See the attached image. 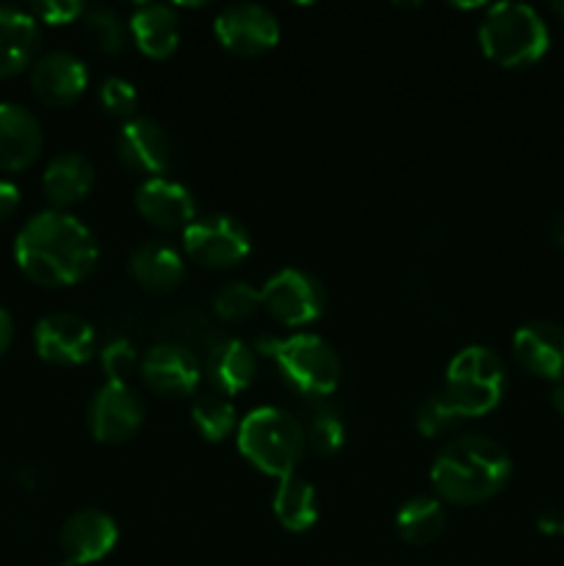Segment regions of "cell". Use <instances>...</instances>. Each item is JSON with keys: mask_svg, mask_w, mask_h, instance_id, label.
<instances>
[{"mask_svg": "<svg viewBox=\"0 0 564 566\" xmlns=\"http://www.w3.org/2000/svg\"><path fill=\"white\" fill-rule=\"evenodd\" d=\"M61 551L66 566H88L111 556L119 542V525L100 509H81L61 525Z\"/></svg>", "mask_w": 564, "mask_h": 566, "instance_id": "obj_13", "label": "cell"}, {"mask_svg": "<svg viewBox=\"0 0 564 566\" xmlns=\"http://www.w3.org/2000/svg\"><path fill=\"white\" fill-rule=\"evenodd\" d=\"M457 420H462L457 415V409L448 403V398L440 392H431L429 398H424V403L418 407V415H415V426L424 437H440L442 431L451 429Z\"/></svg>", "mask_w": 564, "mask_h": 566, "instance_id": "obj_31", "label": "cell"}, {"mask_svg": "<svg viewBox=\"0 0 564 566\" xmlns=\"http://www.w3.org/2000/svg\"><path fill=\"white\" fill-rule=\"evenodd\" d=\"M42 125L20 103H0V169L22 171L42 153Z\"/></svg>", "mask_w": 564, "mask_h": 566, "instance_id": "obj_18", "label": "cell"}, {"mask_svg": "<svg viewBox=\"0 0 564 566\" xmlns=\"http://www.w3.org/2000/svg\"><path fill=\"white\" fill-rule=\"evenodd\" d=\"M271 509H274V517L282 528L291 531V534H304L318 523V492L307 479L293 473L280 481Z\"/></svg>", "mask_w": 564, "mask_h": 566, "instance_id": "obj_24", "label": "cell"}, {"mask_svg": "<svg viewBox=\"0 0 564 566\" xmlns=\"http://www.w3.org/2000/svg\"><path fill=\"white\" fill-rule=\"evenodd\" d=\"M556 11H558V14L564 17V3H558V6H556Z\"/></svg>", "mask_w": 564, "mask_h": 566, "instance_id": "obj_39", "label": "cell"}, {"mask_svg": "<svg viewBox=\"0 0 564 566\" xmlns=\"http://www.w3.org/2000/svg\"><path fill=\"white\" fill-rule=\"evenodd\" d=\"M271 359L282 379L302 396L326 398L341 385V357L318 335H291L271 346Z\"/></svg>", "mask_w": 564, "mask_h": 566, "instance_id": "obj_6", "label": "cell"}, {"mask_svg": "<svg viewBox=\"0 0 564 566\" xmlns=\"http://www.w3.org/2000/svg\"><path fill=\"white\" fill-rule=\"evenodd\" d=\"M33 346L36 354L50 365H83L94 357L97 335L83 315L50 313L33 326Z\"/></svg>", "mask_w": 564, "mask_h": 566, "instance_id": "obj_11", "label": "cell"}, {"mask_svg": "<svg viewBox=\"0 0 564 566\" xmlns=\"http://www.w3.org/2000/svg\"><path fill=\"white\" fill-rule=\"evenodd\" d=\"M479 44L487 59L506 70L536 64L547 53L551 33L545 20L525 3H495L479 25Z\"/></svg>", "mask_w": 564, "mask_h": 566, "instance_id": "obj_4", "label": "cell"}, {"mask_svg": "<svg viewBox=\"0 0 564 566\" xmlns=\"http://www.w3.org/2000/svg\"><path fill=\"white\" fill-rule=\"evenodd\" d=\"M14 260L22 274L42 287H66L86 280L100 260L94 232L64 210L31 216L14 238Z\"/></svg>", "mask_w": 564, "mask_h": 566, "instance_id": "obj_1", "label": "cell"}, {"mask_svg": "<svg viewBox=\"0 0 564 566\" xmlns=\"http://www.w3.org/2000/svg\"><path fill=\"white\" fill-rule=\"evenodd\" d=\"M213 33L236 59H258L280 42V20L260 3H232L219 11Z\"/></svg>", "mask_w": 564, "mask_h": 566, "instance_id": "obj_9", "label": "cell"}, {"mask_svg": "<svg viewBox=\"0 0 564 566\" xmlns=\"http://www.w3.org/2000/svg\"><path fill=\"white\" fill-rule=\"evenodd\" d=\"M512 475L506 448L484 434H462L446 442L431 464V486L440 501L479 506L492 501Z\"/></svg>", "mask_w": 564, "mask_h": 566, "instance_id": "obj_2", "label": "cell"}, {"mask_svg": "<svg viewBox=\"0 0 564 566\" xmlns=\"http://www.w3.org/2000/svg\"><path fill=\"white\" fill-rule=\"evenodd\" d=\"M31 14L48 25H66V22H75L77 17L86 14V6L75 3V0H48V3L33 6Z\"/></svg>", "mask_w": 564, "mask_h": 566, "instance_id": "obj_33", "label": "cell"}, {"mask_svg": "<svg viewBox=\"0 0 564 566\" xmlns=\"http://www.w3.org/2000/svg\"><path fill=\"white\" fill-rule=\"evenodd\" d=\"M307 448L318 457H335L343 448V440H346V429H343L341 418L335 412H318L313 420H310L307 431Z\"/></svg>", "mask_w": 564, "mask_h": 566, "instance_id": "obj_30", "label": "cell"}, {"mask_svg": "<svg viewBox=\"0 0 564 566\" xmlns=\"http://www.w3.org/2000/svg\"><path fill=\"white\" fill-rule=\"evenodd\" d=\"M136 210L147 224L158 230H186L197 219V202L194 193L169 177H153L144 180L136 191Z\"/></svg>", "mask_w": 564, "mask_h": 566, "instance_id": "obj_17", "label": "cell"}, {"mask_svg": "<svg viewBox=\"0 0 564 566\" xmlns=\"http://www.w3.org/2000/svg\"><path fill=\"white\" fill-rule=\"evenodd\" d=\"M260 307H263L260 291L254 285H249V282H230V285H224L213 296V313L221 321H227V324L249 321Z\"/></svg>", "mask_w": 564, "mask_h": 566, "instance_id": "obj_28", "label": "cell"}, {"mask_svg": "<svg viewBox=\"0 0 564 566\" xmlns=\"http://www.w3.org/2000/svg\"><path fill=\"white\" fill-rule=\"evenodd\" d=\"M11 340H14V318L6 307H0V357L9 352Z\"/></svg>", "mask_w": 564, "mask_h": 566, "instance_id": "obj_36", "label": "cell"}, {"mask_svg": "<svg viewBox=\"0 0 564 566\" xmlns=\"http://www.w3.org/2000/svg\"><path fill=\"white\" fill-rule=\"evenodd\" d=\"M448 517L442 509L440 497L431 495H415L398 509L396 514V531L407 545L426 547L437 542L446 531Z\"/></svg>", "mask_w": 564, "mask_h": 566, "instance_id": "obj_25", "label": "cell"}, {"mask_svg": "<svg viewBox=\"0 0 564 566\" xmlns=\"http://www.w3.org/2000/svg\"><path fill=\"white\" fill-rule=\"evenodd\" d=\"M20 208V188L9 180H0V221L11 219Z\"/></svg>", "mask_w": 564, "mask_h": 566, "instance_id": "obj_35", "label": "cell"}, {"mask_svg": "<svg viewBox=\"0 0 564 566\" xmlns=\"http://www.w3.org/2000/svg\"><path fill=\"white\" fill-rule=\"evenodd\" d=\"M205 376L219 396H238L258 379V352L249 343L227 337L210 348L205 359Z\"/></svg>", "mask_w": 564, "mask_h": 566, "instance_id": "obj_19", "label": "cell"}, {"mask_svg": "<svg viewBox=\"0 0 564 566\" xmlns=\"http://www.w3.org/2000/svg\"><path fill=\"white\" fill-rule=\"evenodd\" d=\"M83 28H86V36L92 39L94 48L103 50V53L116 55L125 50L127 28L116 11L103 9V6L86 9V14H83Z\"/></svg>", "mask_w": 564, "mask_h": 566, "instance_id": "obj_27", "label": "cell"}, {"mask_svg": "<svg viewBox=\"0 0 564 566\" xmlns=\"http://www.w3.org/2000/svg\"><path fill=\"white\" fill-rule=\"evenodd\" d=\"M100 365H103L108 381H127L136 365H142L136 348L127 340H114L100 352Z\"/></svg>", "mask_w": 564, "mask_h": 566, "instance_id": "obj_32", "label": "cell"}, {"mask_svg": "<svg viewBox=\"0 0 564 566\" xmlns=\"http://www.w3.org/2000/svg\"><path fill=\"white\" fill-rule=\"evenodd\" d=\"M182 249L194 263L205 269H232L252 252V235L236 216L208 213L197 216L182 230Z\"/></svg>", "mask_w": 564, "mask_h": 566, "instance_id": "obj_7", "label": "cell"}, {"mask_svg": "<svg viewBox=\"0 0 564 566\" xmlns=\"http://www.w3.org/2000/svg\"><path fill=\"white\" fill-rule=\"evenodd\" d=\"M551 401H553V409H556V412L564 418V379L556 381V387H553Z\"/></svg>", "mask_w": 564, "mask_h": 566, "instance_id": "obj_38", "label": "cell"}, {"mask_svg": "<svg viewBox=\"0 0 564 566\" xmlns=\"http://www.w3.org/2000/svg\"><path fill=\"white\" fill-rule=\"evenodd\" d=\"M88 431L103 446L133 440L144 423V401L127 381H105L88 401Z\"/></svg>", "mask_w": 564, "mask_h": 566, "instance_id": "obj_10", "label": "cell"}, {"mask_svg": "<svg viewBox=\"0 0 564 566\" xmlns=\"http://www.w3.org/2000/svg\"><path fill=\"white\" fill-rule=\"evenodd\" d=\"M127 28H130V36L136 42V48L147 59H169L177 50V44H180V17L166 3L136 6Z\"/></svg>", "mask_w": 564, "mask_h": 566, "instance_id": "obj_21", "label": "cell"}, {"mask_svg": "<svg viewBox=\"0 0 564 566\" xmlns=\"http://www.w3.org/2000/svg\"><path fill=\"white\" fill-rule=\"evenodd\" d=\"M263 310L282 326H307L326 310V291L313 274L282 269L260 287Z\"/></svg>", "mask_w": 564, "mask_h": 566, "instance_id": "obj_8", "label": "cell"}, {"mask_svg": "<svg viewBox=\"0 0 564 566\" xmlns=\"http://www.w3.org/2000/svg\"><path fill=\"white\" fill-rule=\"evenodd\" d=\"M238 451L260 473L271 479H288L296 473L307 448L302 423L291 412L276 407H260L238 423Z\"/></svg>", "mask_w": 564, "mask_h": 566, "instance_id": "obj_3", "label": "cell"}, {"mask_svg": "<svg viewBox=\"0 0 564 566\" xmlns=\"http://www.w3.org/2000/svg\"><path fill=\"white\" fill-rule=\"evenodd\" d=\"M42 31L31 11L0 6V77H11L33 64Z\"/></svg>", "mask_w": 564, "mask_h": 566, "instance_id": "obj_23", "label": "cell"}, {"mask_svg": "<svg viewBox=\"0 0 564 566\" xmlns=\"http://www.w3.org/2000/svg\"><path fill=\"white\" fill-rule=\"evenodd\" d=\"M88 86V70L75 53L53 50L31 66V88L36 99L48 108H66L75 103Z\"/></svg>", "mask_w": 564, "mask_h": 566, "instance_id": "obj_15", "label": "cell"}, {"mask_svg": "<svg viewBox=\"0 0 564 566\" xmlns=\"http://www.w3.org/2000/svg\"><path fill=\"white\" fill-rule=\"evenodd\" d=\"M191 420L199 437L208 442L227 440L238 429L236 407L224 396H219V392H202V396H197V401L191 407Z\"/></svg>", "mask_w": 564, "mask_h": 566, "instance_id": "obj_26", "label": "cell"}, {"mask_svg": "<svg viewBox=\"0 0 564 566\" xmlns=\"http://www.w3.org/2000/svg\"><path fill=\"white\" fill-rule=\"evenodd\" d=\"M97 99H100V108L105 111L108 116L114 119H122V125L130 119H136V111H138V94L136 86L125 77H105L97 88Z\"/></svg>", "mask_w": 564, "mask_h": 566, "instance_id": "obj_29", "label": "cell"}, {"mask_svg": "<svg viewBox=\"0 0 564 566\" xmlns=\"http://www.w3.org/2000/svg\"><path fill=\"white\" fill-rule=\"evenodd\" d=\"M547 238H551L558 249H564V213H556L547 221Z\"/></svg>", "mask_w": 564, "mask_h": 566, "instance_id": "obj_37", "label": "cell"}, {"mask_svg": "<svg viewBox=\"0 0 564 566\" xmlns=\"http://www.w3.org/2000/svg\"><path fill=\"white\" fill-rule=\"evenodd\" d=\"M536 528L545 536H562L564 534V509H542L540 517H536Z\"/></svg>", "mask_w": 564, "mask_h": 566, "instance_id": "obj_34", "label": "cell"}, {"mask_svg": "<svg viewBox=\"0 0 564 566\" xmlns=\"http://www.w3.org/2000/svg\"><path fill=\"white\" fill-rule=\"evenodd\" d=\"M130 276L149 293H169L186 280V260L164 241H144L127 258Z\"/></svg>", "mask_w": 564, "mask_h": 566, "instance_id": "obj_20", "label": "cell"}, {"mask_svg": "<svg viewBox=\"0 0 564 566\" xmlns=\"http://www.w3.org/2000/svg\"><path fill=\"white\" fill-rule=\"evenodd\" d=\"M506 390V365L492 348L468 346L451 359L442 396L459 418H481L501 403Z\"/></svg>", "mask_w": 564, "mask_h": 566, "instance_id": "obj_5", "label": "cell"}, {"mask_svg": "<svg viewBox=\"0 0 564 566\" xmlns=\"http://www.w3.org/2000/svg\"><path fill=\"white\" fill-rule=\"evenodd\" d=\"M142 379L155 396L188 398L199 387L202 365L191 348L180 343H158L142 357Z\"/></svg>", "mask_w": 564, "mask_h": 566, "instance_id": "obj_12", "label": "cell"}, {"mask_svg": "<svg viewBox=\"0 0 564 566\" xmlns=\"http://www.w3.org/2000/svg\"><path fill=\"white\" fill-rule=\"evenodd\" d=\"M512 352L520 368L540 379H564V326L556 321H529L512 337Z\"/></svg>", "mask_w": 564, "mask_h": 566, "instance_id": "obj_16", "label": "cell"}, {"mask_svg": "<svg viewBox=\"0 0 564 566\" xmlns=\"http://www.w3.org/2000/svg\"><path fill=\"white\" fill-rule=\"evenodd\" d=\"M94 188V166L86 155L64 153L55 155L42 175L44 199L53 205V210L72 208L83 202Z\"/></svg>", "mask_w": 564, "mask_h": 566, "instance_id": "obj_22", "label": "cell"}, {"mask_svg": "<svg viewBox=\"0 0 564 566\" xmlns=\"http://www.w3.org/2000/svg\"><path fill=\"white\" fill-rule=\"evenodd\" d=\"M116 155L125 169L147 175V180H153V177H164L171 166V138L155 119L136 116L122 125Z\"/></svg>", "mask_w": 564, "mask_h": 566, "instance_id": "obj_14", "label": "cell"}]
</instances>
